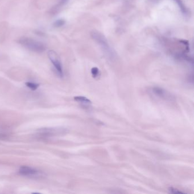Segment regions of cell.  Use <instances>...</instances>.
I'll list each match as a JSON object with an SVG mask.
<instances>
[{
    "instance_id": "cell-12",
    "label": "cell",
    "mask_w": 194,
    "mask_h": 194,
    "mask_svg": "<svg viewBox=\"0 0 194 194\" xmlns=\"http://www.w3.org/2000/svg\"><path fill=\"white\" fill-rule=\"evenodd\" d=\"M169 192L171 193V194H180V193H183L182 191H179L178 189H176V188H174L173 187H170L169 188Z\"/></svg>"
},
{
    "instance_id": "cell-5",
    "label": "cell",
    "mask_w": 194,
    "mask_h": 194,
    "mask_svg": "<svg viewBox=\"0 0 194 194\" xmlns=\"http://www.w3.org/2000/svg\"><path fill=\"white\" fill-rule=\"evenodd\" d=\"M59 130H58L55 128H43L38 131V134L42 137H49L58 133Z\"/></svg>"
},
{
    "instance_id": "cell-6",
    "label": "cell",
    "mask_w": 194,
    "mask_h": 194,
    "mask_svg": "<svg viewBox=\"0 0 194 194\" xmlns=\"http://www.w3.org/2000/svg\"><path fill=\"white\" fill-rule=\"evenodd\" d=\"M19 173L24 176H34L39 173L38 170L28 166H21L19 169Z\"/></svg>"
},
{
    "instance_id": "cell-1",
    "label": "cell",
    "mask_w": 194,
    "mask_h": 194,
    "mask_svg": "<svg viewBox=\"0 0 194 194\" xmlns=\"http://www.w3.org/2000/svg\"><path fill=\"white\" fill-rule=\"evenodd\" d=\"M18 43L24 48L35 53H43L46 49V46L43 43L28 37L21 38L18 40Z\"/></svg>"
},
{
    "instance_id": "cell-2",
    "label": "cell",
    "mask_w": 194,
    "mask_h": 194,
    "mask_svg": "<svg viewBox=\"0 0 194 194\" xmlns=\"http://www.w3.org/2000/svg\"><path fill=\"white\" fill-rule=\"evenodd\" d=\"M92 36L93 39L96 41L98 45L100 46L102 50L105 53V55L110 59H112L114 57L115 54L112 49L111 48L109 43L102 34L98 32L94 31L92 33Z\"/></svg>"
},
{
    "instance_id": "cell-7",
    "label": "cell",
    "mask_w": 194,
    "mask_h": 194,
    "mask_svg": "<svg viewBox=\"0 0 194 194\" xmlns=\"http://www.w3.org/2000/svg\"><path fill=\"white\" fill-rule=\"evenodd\" d=\"M74 100L79 103H80L81 104L84 105H89L92 104V102L90 100L87 99V97H83V96H76L74 97Z\"/></svg>"
},
{
    "instance_id": "cell-4",
    "label": "cell",
    "mask_w": 194,
    "mask_h": 194,
    "mask_svg": "<svg viewBox=\"0 0 194 194\" xmlns=\"http://www.w3.org/2000/svg\"><path fill=\"white\" fill-rule=\"evenodd\" d=\"M48 55H49L50 61H51L52 63L54 65V68L57 70L58 73L61 76H63V72L62 65L61 62L59 61V59L58 57L57 54L55 53L54 51H50L48 53Z\"/></svg>"
},
{
    "instance_id": "cell-3",
    "label": "cell",
    "mask_w": 194,
    "mask_h": 194,
    "mask_svg": "<svg viewBox=\"0 0 194 194\" xmlns=\"http://www.w3.org/2000/svg\"><path fill=\"white\" fill-rule=\"evenodd\" d=\"M150 91L155 96L163 100L166 101H173L174 100V96L171 93L161 88L155 87L150 89Z\"/></svg>"
},
{
    "instance_id": "cell-11",
    "label": "cell",
    "mask_w": 194,
    "mask_h": 194,
    "mask_svg": "<svg viewBox=\"0 0 194 194\" xmlns=\"http://www.w3.org/2000/svg\"><path fill=\"white\" fill-rule=\"evenodd\" d=\"M68 1V0H59V3L57 5V6L55 7V8L54 10H54V12H56V11L57 10V9H58V8L59 7V6H63V5L65 4Z\"/></svg>"
},
{
    "instance_id": "cell-8",
    "label": "cell",
    "mask_w": 194,
    "mask_h": 194,
    "mask_svg": "<svg viewBox=\"0 0 194 194\" xmlns=\"http://www.w3.org/2000/svg\"><path fill=\"white\" fill-rule=\"evenodd\" d=\"M26 85L32 90H35L39 86L38 84H36V83H32V82H27V83H26Z\"/></svg>"
},
{
    "instance_id": "cell-9",
    "label": "cell",
    "mask_w": 194,
    "mask_h": 194,
    "mask_svg": "<svg viewBox=\"0 0 194 194\" xmlns=\"http://www.w3.org/2000/svg\"><path fill=\"white\" fill-rule=\"evenodd\" d=\"M91 73H92L93 77L96 78L100 75L99 69H97V67H93L91 69Z\"/></svg>"
},
{
    "instance_id": "cell-10",
    "label": "cell",
    "mask_w": 194,
    "mask_h": 194,
    "mask_svg": "<svg viewBox=\"0 0 194 194\" xmlns=\"http://www.w3.org/2000/svg\"><path fill=\"white\" fill-rule=\"evenodd\" d=\"M65 24V21L63 20H57L55 23H54V26L56 28H60L63 26Z\"/></svg>"
}]
</instances>
